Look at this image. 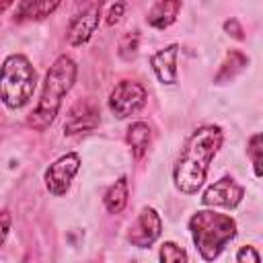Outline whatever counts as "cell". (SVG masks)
<instances>
[{"label":"cell","mask_w":263,"mask_h":263,"mask_svg":"<svg viewBox=\"0 0 263 263\" xmlns=\"http://www.w3.org/2000/svg\"><path fill=\"white\" fill-rule=\"evenodd\" d=\"M138 47H140V33L134 29V31L123 33V37L119 39V51L117 53L121 60H134L138 53Z\"/></svg>","instance_id":"d6986e66"},{"label":"cell","mask_w":263,"mask_h":263,"mask_svg":"<svg viewBox=\"0 0 263 263\" xmlns=\"http://www.w3.org/2000/svg\"><path fill=\"white\" fill-rule=\"evenodd\" d=\"M236 263H261V257L257 253L255 247L247 245V247H240L238 253H236Z\"/></svg>","instance_id":"ffe728a7"},{"label":"cell","mask_w":263,"mask_h":263,"mask_svg":"<svg viewBox=\"0 0 263 263\" xmlns=\"http://www.w3.org/2000/svg\"><path fill=\"white\" fill-rule=\"evenodd\" d=\"M160 234H162V218L154 208L146 205L140 210V214L127 228L125 240L136 249H150L160 238Z\"/></svg>","instance_id":"52a82bcc"},{"label":"cell","mask_w":263,"mask_h":263,"mask_svg":"<svg viewBox=\"0 0 263 263\" xmlns=\"http://www.w3.org/2000/svg\"><path fill=\"white\" fill-rule=\"evenodd\" d=\"M150 140H152V129L146 121H134L125 132V142L132 148L134 158H142L146 154Z\"/></svg>","instance_id":"5bb4252c"},{"label":"cell","mask_w":263,"mask_h":263,"mask_svg":"<svg viewBox=\"0 0 263 263\" xmlns=\"http://www.w3.org/2000/svg\"><path fill=\"white\" fill-rule=\"evenodd\" d=\"M245 197V187L240 183H236L234 177H220L218 181H214L201 195V203L205 208H226V210H234Z\"/></svg>","instance_id":"9c48e42d"},{"label":"cell","mask_w":263,"mask_h":263,"mask_svg":"<svg viewBox=\"0 0 263 263\" xmlns=\"http://www.w3.org/2000/svg\"><path fill=\"white\" fill-rule=\"evenodd\" d=\"M132 263H136V261H132Z\"/></svg>","instance_id":"d4e9b609"},{"label":"cell","mask_w":263,"mask_h":263,"mask_svg":"<svg viewBox=\"0 0 263 263\" xmlns=\"http://www.w3.org/2000/svg\"><path fill=\"white\" fill-rule=\"evenodd\" d=\"M177 58H179V45L171 43L150 55V68L154 76L158 78L160 84H177L179 80V70H177Z\"/></svg>","instance_id":"8fae6325"},{"label":"cell","mask_w":263,"mask_h":263,"mask_svg":"<svg viewBox=\"0 0 263 263\" xmlns=\"http://www.w3.org/2000/svg\"><path fill=\"white\" fill-rule=\"evenodd\" d=\"M101 123V113L90 101H78L64 123V134L66 136H78V134H88L97 129Z\"/></svg>","instance_id":"30bf717a"},{"label":"cell","mask_w":263,"mask_h":263,"mask_svg":"<svg viewBox=\"0 0 263 263\" xmlns=\"http://www.w3.org/2000/svg\"><path fill=\"white\" fill-rule=\"evenodd\" d=\"M224 31H228V35H232V37H236V39H242V37H245V35H242V27L238 25L236 18L226 21V23H224Z\"/></svg>","instance_id":"603a6c76"},{"label":"cell","mask_w":263,"mask_h":263,"mask_svg":"<svg viewBox=\"0 0 263 263\" xmlns=\"http://www.w3.org/2000/svg\"><path fill=\"white\" fill-rule=\"evenodd\" d=\"M127 197H129V183H127V177H119L107 191H105V197H103V203H105V210L109 214H121L127 205Z\"/></svg>","instance_id":"9a60e30c"},{"label":"cell","mask_w":263,"mask_h":263,"mask_svg":"<svg viewBox=\"0 0 263 263\" xmlns=\"http://www.w3.org/2000/svg\"><path fill=\"white\" fill-rule=\"evenodd\" d=\"M222 142L224 132L220 125H201L185 140L173 166V183L181 193L193 195L201 189Z\"/></svg>","instance_id":"6da1fadb"},{"label":"cell","mask_w":263,"mask_h":263,"mask_svg":"<svg viewBox=\"0 0 263 263\" xmlns=\"http://www.w3.org/2000/svg\"><path fill=\"white\" fill-rule=\"evenodd\" d=\"M158 263H189V255L175 240H164L158 251Z\"/></svg>","instance_id":"e0dca14e"},{"label":"cell","mask_w":263,"mask_h":263,"mask_svg":"<svg viewBox=\"0 0 263 263\" xmlns=\"http://www.w3.org/2000/svg\"><path fill=\"white\" fill-rule=\"evenodd\" d=\"M80 171V156L76 152H66L62 154L60 158H55L47 168H45V175H43V181H45V189L60 197V195H66L76 173Z\"/></svg>","instance_id":"8992f818"},{"label":"cell","mask_w":263,"mask_h":263,"mask_svg":"<svg viewBox=\"0 0 263 263\" xmlns=\"http://www.w3.org/2000/svg\"><path fill=\"white\" fill-rule=\"evenodd\" d=\"M60 8V2L55 0H25L16 4L14 10V21L23 23V21H43L45 16H49L53 10Z\"/></svg>","instance_id":"4fadbf2b"},{"label":"cell","mask_w":263,"mask_h":263,"mask_svg":"<svg viewBox=\"0 0 263 263\" xmlns=\"http://www.w3.org/2000/svg\"><path fill=\"white\" fill-rule=\"evenodd\" d=\"M247 66H249V58H247L242 51H238V49H230V51L226 53V58H224V62H222L218 74H216V82L222 84V82L232 80V78H234L236 74H240Z\"/></svg>","instance_id":"2e32d148"},{"label":"cell","mask_w":263,"mask_h":263,"mask_svg":"<svg viewBox=\"0 0 263 263\" xmlns=\"http://www.w3.org/2000/svg\"><path fill=\"white\" fill-rule=\"evenodd\" d=\"M148 101L146 88L136 80H121L115 84V88L109 92L107 107L117 119H127L144 109Z\"/></svg>","instance_id":"5b68a950"},{"label":"cell","mask_w":263,"mask_h":263,"mask_svg":"<svg viewBox=\"0 0 263 263\" xmlns=\"http://www.w3.org/2000/svg\"><path fill=\"white\" fill-rule=\"evenodd\" d=\"M37 88V72L23 53H10L0 66V101L16 111L23 109Z\"/></svg>","instance_id":"277c9868"},{"label":"cell","mask_w":263,"mask_h":263,"mask_svg":"<svg viewBox=\"0 0 263 263\" xmlns=\"http://www.w3.org/2000/svg\"><path fill=\"white\" fill-rule=\"evenodd\" d=\"M101 14H103V4H101V2L88 4V6H84L80 12H76V14L70 18L68 29H66V39H68V43L74 45V47H80V45L88 43L90 37L95 35V31L99 29Z\"/></svg>","instance_id":"ba28073f"},{"label":"cell","mask_w":263,"mask_h":263,"mask_svg":"<svg viewBox=\"0 0 263 263\" xmlns=\"http://www.w3.org/2000/svg\"><path fill=\"white\" fill-rule=\"evenodd\" d=\"M8 6H12V2H0V14H2V12H4Z\"/></svg>","instance_id":"cb8c5ba5"},{"label":"cell","mask_w":263,"mask_h":263,"mask_svg":"<svg viewBox=\"0 0 263 263\" xmlns=\"http://www.w3.org/2000/svg\"><path fill=\"white\" fill-rule=\"evenodd\" d=\"M123 10H125V2H115V4H111L109 10H107V18H105L107 25H115V23L121 18Z\"/></svg>","instance_id":"7402d4cb"},{"label":"cell","mask_w":263,"mask_h":263,"mask_svg":"<svg viewBox=\"0 0 263 263\" xmlns=\"http://www.w3.org/2000/svg\"><path fill=\"white\" fill-rule=\"evenodd\" d=\"M181 8H183V4L179 0H160V2L152 4L146 21L152 29H166L177 21V14L181 12Z\"/></svg>","instance_id":"7c38bea8"},{"label":"cell","mask_w":263,"mask_h":263,"mask_svg":"<svg viewBox=\"0 0 263 263\" xmlns=\"http://www.w3.org/2000/svg\"><path fill=\"white\" fill-rule=\"evenodd\" d=\"M76 76H78V66L70 55L64 53L53 60V64L49 66V70L45 74L37 107L33 109V113L27 119L29 127H33L35 132H45L53 123V119L58 117V113L62 109L64 97L70 92V88L76 82Z\"/></svg>","instance_id":"7a4b0ae2"},{"label":"cell","mask_w":263,"mask_h":263,"mask_svg":"<svg viewBox=\"0 0 263 263\" xmlns=\"http://www.w3.org/2000/svg\"><path fill=\"white\" fill-rule=\"evenodd\" d=\"M189 232L199 257L212 263L224 253L228 242L234 240L236 220L216 210H197L189 218Z\"/></svg>","instance_id":"3957f363"},{"label":"cell","mask_w":263,"mask_h":263,"mask_svg":"<svg viewBox=\"0 0 263 263\" xmlns=\"http://www.w3.org/2000/svg\"><path fill=\"white\" fill-rule=\"evenodd\" d=\"M261 154H263V136L257 132L253 134L249 140H247V156L253 164V171H255V177L259 179L263 175V168H261Z\"/></svg>","instance_id":"ac0fdd59"},{"label":"cell","mask_w":263,"mask_h":263,"mask_svg":"<svg viewBox=\"0 0 263 263\" xmlns=\"http://www.w3.org/2000/svg\"><path fill=\"white\" fill-rule=\"evenodd\" d=\"M10 226H12V216H10V212H8V210H0V249H2V245L6 242V238H8Z\"/></svg>","instance_id":"44dd1931"}]
</instances>
